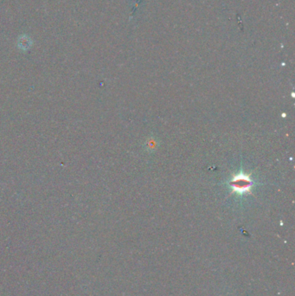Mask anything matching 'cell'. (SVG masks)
Instances as JSON below:
<instances>
[{"label":"cell","instance_id":"6da1fadb","mask_svg":"<svg viewBox=\"0 0 295 296\" xmlns=\"http://www.w3.org/2000/svg\"><path fill=\"white\" fill-rule=\"evenodd\" d=\"M252 183L250 176L245 174H238L234 176L232 180L230 181V185H231L234 191H237L238 193L241 194L250 191V189L252 187Z\"/></svg>","mask_w":295,"mask_h":296}]
</instances>
